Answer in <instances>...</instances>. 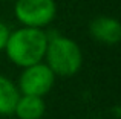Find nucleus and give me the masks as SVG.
<instances>
[{
    "mask_svg": "<svg viewBox=\"0 0 121 119\" xmlns=\"http://www.w3.org/2000/svg\"><path fill=\"white\" fill-rule=\"evenodd\" d=\"M48 37L41 28L25 26L9 34L5 51L8 58L20 67H28L44 58L48 48Z\"/></svg>",
    "mask_w": 121,
    "mask_h": 119,
    "instance_id": "f257e3e1",
    "label": "nucleus"
},
{
    "mask_svg": "<svg viewBox=\"0 0 121 119\" xmlns=\"http://www.w3.org/2000/svg\"><path fill=\"white\" fill-rule=\"evenodd\" d=\"M44 57L49 69L60 76H72L83 66V54L80 46L68 37L57 35L48 40Z\"/></svg>",
    "mask_w": 121,
    "mask_h": 119,
    "instance_id": "f03ea898",
    "label": "nucleus"
},
{
    "mask_svg": "<svg viewBox=\"0 0 121 119\" xmlns=\"http://www.w3.org/2000/svg\"><path fill=\"white\" fill-rule=\"evenodd\" d=\"M14 12L25 26L43 28L54 20L57 6L54 0H17Z\"/></svg>",
    "mask_w": 121,
    "mask_h": 119,
    "instance_id": "7ed1b4c3",
    "label": "nucleus"
},
{
    "mask_svg": "<svg viewBox=\"0 0 121 119\" xmlns=\"http://www.w3.org/2000/svg\"><path fill=\"white\" fill-rule=\"evenodd\" d=\"M55 83V73L49 69L48 64L35 63L23 69L18 78V90L22 95H35L41 96L51 92Z\"/></svg>",
    "mask_w": 121,
    "mask_h": 119,
    "instance_id": "20e7f679",
    "label": "nucleus"
},
{
    "mask_svg": "<svg viewBox=\"0 0 121 119\" xmlns=\"http://www.w3.org/2000/svg\"><path fill=\"white\" fill-rule=\"evenodd\" d=\"M89 32L103 44H117L121 40V24L112 17H97L89 24Z\"/></svg>",
    "mask_w": 121,
    "mask_h": 119,
    "instance_id": "39448f33",
    "label": "nucleus"
},
{
    "mask_svg": "<svg viewBox=\"0 0 121 119\" xmlns=\"http://www.w3.org/2000/svg\"><path fill=\"white\" fill-rule=\"evenodd\" d=\"M44 111L46 104L43 98L35 95H20L14 108V113L18 119H41Z\"/></svg>",
    "mask_w": 121,
    "mask_h": 119,
    "instance_id": "423d86ee",
    "label": "nucleus"
},
{
    "mask_svg": "<svg viewBox=\"0 0 121 119\" xmlns=\"http://www.w3.org/2000/svg\"><path fill=\"white\" fill-rule=\"evenodd\" d=\"M20 98V90L9 78L0 75V115H12Z\"/></svg>",
    "mask_w": 121,
    "mask_h": 119,
    "instance_id": "0eeeda50",
    "label": "nucleus"
},
{
    "mask_svg": "<svg viewBox=\"0 0 121 119\" xmlns=\"http://www.w3.org/2000/svg\"><path fill=\"white\" fill-rule=\"evenodd\" d=\"M9 29H8V26H6L3 21H0V51H3L5 49V46H6V41H8V38H9Z\"/></svg>",
    "mask_w": 121,
    "mask_h": 119,
    "instance_id": "6e6552de",
    "label": "nucleus"
}]
</instances>
